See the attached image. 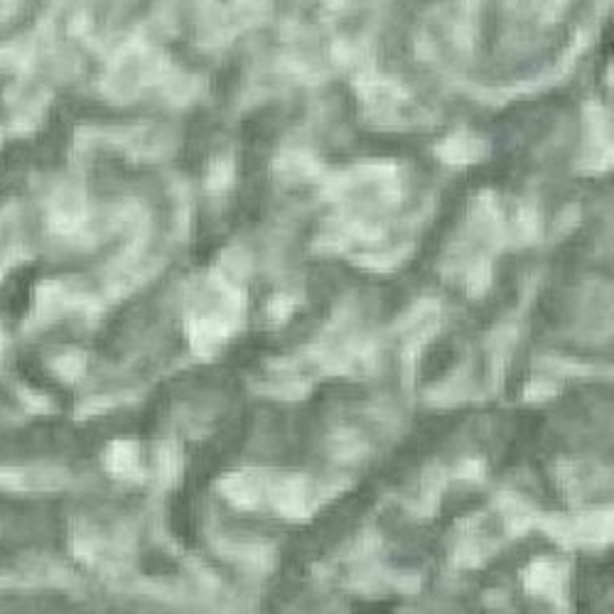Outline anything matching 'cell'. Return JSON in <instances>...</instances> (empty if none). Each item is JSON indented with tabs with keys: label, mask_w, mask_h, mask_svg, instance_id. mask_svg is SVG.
Masks as SVG:
<instances>
[]
</instances>
